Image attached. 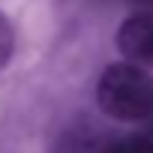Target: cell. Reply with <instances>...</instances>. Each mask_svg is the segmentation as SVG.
Masks as SVG:
<instances>
[{
    "instance_id": "6da1fadb",
    "label": "cell",
    "mask_w": 153,
    "mask_h": 153,
    "mask_svg": "<svg viewBox=\"0 0 153 153\" xmlns=\"http://www.w3.org/2000/svg\"><path fill=\"white\" fill-rule=\"evenodd\" d=\"M99 108L114 120H147L153 114V75L132 63H111L96 84Z\"/></svg>"
},
{
    "instance_id": "5b68a950",
    "label": "cell",
    "mask_w": 153,
    "mask_h": 153,
    "mask_svg": "<svg viewBox=\"0 0 153 153\" xmlns=\"http://www.w3.org/2000/svg\"><path fill=\"white\" fill-rule=\"evenodd\" d=\"M135 3L141 6V12H153V0H135Z\"/></svg>"
},
{
    "instance_id": "277c9868",
    "label": "cell",
    "mask_w": 153,
    "mask_h": 153,
    "mask_svg": "<svg viewBox=\"0 0 153 153\" xmlns=\"http://www.w3.org/2000/svg\"><path fill=\"white\" fill-rule=\"evenodd\" d=\"M12 51H15V33H12V24H9V18H6L3 12H0V69H3V66L9 63Z\"/></svg>"
},
{
    "instance_id": "7a4b0ae2",
    "label": "cell",
    "mask_w": 153,
    "mask_h": 153,
    "mask_svg": "<svg viewBox=\"0 0 153 153\" xmlns=\"http://www.w3.org/2000/svg\"><path fill=\"white\" fill-rule=\"evenodd\" d=\"M117 48L132 66H153V12H135L129 15L117 30Z\"/></svg>"
},
{
    "instance_id": "3957f363",
    "label": "cell",
    "mask_w": 153,
    "mask_h": 153,
    "mask_svg": "<svg viewBox=\"0 0 153 153\" xmlns=\"http://www.w3.org/2000/svg\"><path fill=\"white\" fill-rule=\"evenodd\" d=\"M114 147H117L114 132L93 123H78L57 138L54 153H114Z\"/></svg>"
}]
</instances>
